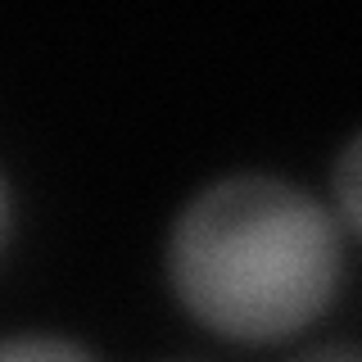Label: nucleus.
Returning a JSON list of instances; mask_svg holds the SVG:
<instances>
[{
  "instance_id": "nucleus-1",
  "label": "nucleus",
  "mask_w": 362,
  "mask_h": 362,
  "mask_svg": "<svg viewBox=\"0 0 362 362\" xmlns=\"http://www.w3.org/2000/svg\"><path fill=\"white\" fill-rule=\"evenodd\" d=\"M335 213L272 173L199 186L168 231V281L181 308L222 339H290L331 308L344 281Z\"/></svg>"
},
{
  "instance_id": "nucleus-2",
  "label": "nucleus",
  "mask_w": 362,
  "mask_h": 362,
  "mask_svg": "<svg viewBox=\"0 0 362 362\" xmlns=\"http://www.w3.org/2000/svg\"><path fill=\"white\" fill-rule=\"evenodd\" d=\"M358 186H362V132L349 136L339 158H335V222H339V231H344L349 240H358V231H362Z\"/></svg>"
},
{
  "instance_id": "nucleus-3",
  "label": "nucleus",
  "mask_w": 362,
  "mask_h": 362,
  "mask_svg": "<svg viewBox=\"0 0 362 362\" xmlns=\"http://www.w3.org/2000/svg\"><path fill=\"white\" fill-rule=\"evenodd\" d=\"M0 362H100L68 335H0Z\"/></svg>"
},
{
  "instance_id": "nucleus-4",
  "label": "nucleus",
  "mask_w": 362,
  "mask_h": 362,
  "mask_svg": "<svg viewBox=\"0 0 362 362\" xmlns=\"http://www.w3.org/2000/svg\"><path fill=\"white\" fill-rule=\"evenodd\" d=\"M290 362H362V354H358V344H349V339H335V344L303 349V354H294Z\"/></svg>"
},
{
  "instance_id": "nucleus-5",
  "label": "nucleus",
  "mask_w": 362,
  "mask_h": 362,
  "mask_svg": "<svg viewBox=\"0 0 362 362\" xmlns=\"http://www.w3.org/2000/svg\"><path fill=\"white\" fill-rule=\"evenodd\" d=\"M9 226H14V195H9L5 173H0V249L9 245Z\"/></svg>"
}]
</instances>
